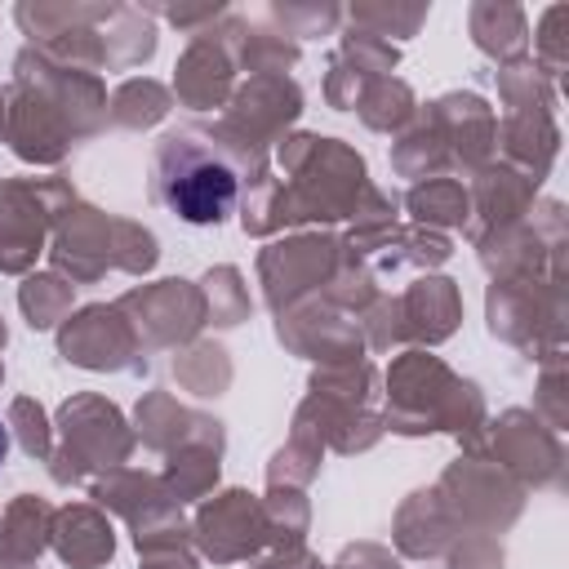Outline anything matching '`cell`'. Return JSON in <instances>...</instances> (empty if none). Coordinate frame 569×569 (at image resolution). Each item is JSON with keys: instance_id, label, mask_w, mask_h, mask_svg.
I'll return each mask as SVG.
<instances>
[{"instance_id": "cell-1", "label": "cell", "mask_w": 569, "mask_h": 569, "mask_svg": "<svg viewBox=\"0 0 569 569\" xmlns=\"http://www.w3.org/2000/svg\"><path fill=\"white\" fill-rule=\"evenodd\" d=\"M160 191H164V204L204 227V222H218L231 213L236 204V169L227 160H218L213 151L196 147V142H169L160 151Z\"/></svg>"}, {"instance_id": "cell-2", "label": "cell", "mask_w": 569, "mask_h": 569, "mask_svg": "<svg viewBox=\"0 0 569 569\" xmlns=\"http://www.w3.org/2000/svg\"><path fill=\"white\" fill-rule=\"evenodd\" d=\"M9 458V431H4V422H0V462Z\"/></svg>"}]
</instances>
